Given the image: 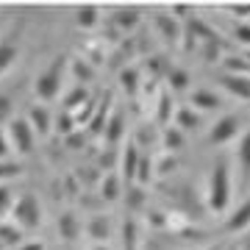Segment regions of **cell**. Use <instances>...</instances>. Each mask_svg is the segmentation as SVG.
<instances>
[{
  "mask_svg": "<svg viewBox=\"0 0 250 250\" xmlns=\"http://www.w3.org/2000/svg\"><path fill=\"white\" fill-rule=\"evenodd\" d=\"M172 125L178 128L181 134H192V131H197V128L203 125V117L197 114L195 108L184 106V108H175V114H172Z\"/></svg>",
  "mask_w": 250,
  "mask_h": 250,
  "instance_id": "obj_22",
  "label": "cell"
},
{
  "mask_svg": "<svg viewBox=\"0 0 250 250\" xmlns=\"http://www.w3.org/2000/svg\"><path fill=\"white\" fill-rule=\"evenodd\" d=\"M223 250H245V245H228V248H223Z\"/></svg>",
  "mask_w": 250,
  "mask_h": 250,
  "instance_id": "obj_46",
  "label": "cell"
},
{
  "mask_svg": "<svg viewBox=\"0 0 250 250\" xmlns=\"http://www.w3.org/2000/svg\"><path fill=\"white\" fill-rule=\"evenodd\" d=\"M153 167H156V172H159L161 178H167V175H172V172L181 167V161L175 159V156H170V153H164V156H161V159L156 161Z\"/></svg>",
  "mask_w": 250,
  "mask_h": 250,
  "instance_id": "obj_34",
  "label": "cell"
},
{
  "mask_svg": "<svg viewBox=\"0 0 250 250\" xmlns=\"http://www.w3.org/2000/svg\"><path fill=\"white\" fill-rule=\"evenodd\" d=\"M225 106V100L220 92L214 89H206V86H200V89H192L189 92V108H195L197 114H211V111H220V108Z\"/></svg>",
  "mask_w": 250,
  "mask_h": 250,
  "instance_id": "obj_8",
  "label": "cell"
},
{
  "mask_svg": "<svg viewBox=\"0 0 250 250\" xmlns=\"http://www.w3.org/2000/svg\"><path fill=\"white\" fill-rule=\"evenodd\" d=\"M25 242V231H20L11 220H0V248H20Z\"/></svg>",
  "mask_w": 250,
  "mask_h": 250,
  "instance_id": "obj_26",
  "label": "cell"
},
{
  "mask_svg": "<svg viewBox=\"0 0 250 250\" xmlns=\"http://www.w3.org/2000/svg\"><path fill=\"white\" fill-rule=\"evenodd\" d=\"M123 189H125V184L120 181L117 170L114 172H103V175H100L98 195H100V200H103V203H117V200L123 197Z\"/></svg>",
  "mask_w": 250,
  "mask_h": 250,
  "instance_id": "obj_16",
  "label": "cell"
},
{
  "mask_svg": "<svg viewBox=\"0 0 250 250\" xmlns=\"http://www.w3.org/2000/svg\"><path fill=\"white\" fill-rule=\"evenodd\" d=\"M11 203H14V192H11L9 184H0V220H6V214L11 211Z\"/></svg>",
  "mask_w": 250,
  "mask_h": 250,
  "instance_id": "obj_36",
  "label": "cell"
},
{
  "mask_svg": "<svg viewBox=\"0 0 250 250\" xmlns=\"http://www.w3.org/2000/svg\"><path fill=\"white\" fill-rule=\"evenodd\" d=\"M142 25V11L134 9V6H123V9L111 11V25L120 36H134Z\"/></svg>",
  "mask_w": 250,
  "mask_h": 250,
  "instance_id": "obj_7",
  "label": "cell"
},
{
  "mask_svg": "<svg viewBox=\"0 0 250 250\" xmlns=\"http://www.w3.org/2000/svg\"><path fill=\"white\" fill-rule=\"evenodd\" d=\"M3 159H11V145L9 136H6V128H0V161Z\"/></svg>",
  "mask_w": 250,
  "mask_h": 250,
  "instance_id": "obj_41",
  "label": "cell"
},
{
  "mask_svg": "<svg viewBox=\"0 0 250 250\" xmlns=\"http://www.w3.org/2000/svg\"><path fill=\"white\" fill-rule=\"evenodd\" d=\"M67 70H72V75L78 78V86H86V83H92V81H95V75H98V70H95L89 62H83V56H75V59H70V67H67Z\"/></svg>",
  "mask_w": 250,
  "mask_h": 250,
  "instance_id": "obj_31",
  "label": "cell"
},
{
  "mask_svg": "<svg viewBox=\"0 0 250 250\" xmlns=\"http://www.w3.org/2000/svg\"><path fill=\"white\" fill-rule=\"evenodd\" d=\"M170 67H172L170 56L161 53V50H156V53H147L145 67H142V75H147V78H153V81H161L167 72H170Z\"/></svg>",
  "mask_w": 250,
  "mask_h": 250,
  "instance_id": "obj_17",
  "label": "cell"
},
{
  "mask_svg": "<svg viewBox=\"0 0 250 250\" xmlns=\"http://www.w3.org/2000/svg\"><path fill=\"white\" fill-rule=\"evenodd\" d=\"M20 34H22V25L17 22L6 36H0V78L9 75L20 59Z\"/></svg>",
  "mask_w": 250,
  "mask_h": 250,
  "instance_id": "obj_6",
  "label": "cell"
},
{
  "mask_svg": "<svg viewBox=\"0 0 250 250\" xmlns=\"http://www.w3.org/2000/svg\"><path fill=\"white\" fill-rule=\"evenodd\" d=\"M125 136V111L123 108H111V114L106 120V128H103V139H106V147H117Z\"/></svg>",
  "mask_w": 250,
  "mask_h": 250,
  "instance_id": "obj_15",
  "label": "cell"
},
{
  "mask_svg": "<svg viewBox=\"0 0 250 250\" xmlns=\"http://www.w3.org/2000/svg\"><path fill=\"white\" fill-rule=\"evenodd\" d=\"M248 225H250V200H242L233 211L225 214L223 233H228V236H242V233L248 231Z\"/></svg>",
  "mask_w": 250,
  "mask_h": 250,
  "instance_id": "obj_12",
  "label": "cell"
},
{
  "mask_svg": "<svg viewBox=\"0 0 250 250\" xmlns=\"http://www.w3.org/2000/svg\"><path fill=\"white\" fill-rule=\"evenodd\" d=\"M203 250H223V245H208V248H203Z\"/></svg>",
  "mask_w": 250,
  "mask_h": 250,
  "instance_id": "obj_47",
  "label": "cell"
},
{
  "mask_svg": "<svg viewBox=\"0 0 250 250\" xmlns=\"http://www.w3.org/2000/svg\"><path fill=\"white\" fill-rule=\"evenodd\" d=\"M0 250H3V248H0Z\"/></svg>",
  "mask_w": 250,
  "mask_h": 250,
  "instance_id": "obj_48",
  "label": "cell"
},
{
  "mask_svg": "<svg viewBox=\"0 0 250 250\" xmlns=\"http://www.w3.org/2000/svg\"><path fill=\"white\" fill-rule=\"evenodd\" d=\"M56 123V131H59V136H67V134H72V128H75V123H72V117L70 114H59V120H53Z\"/></svg>",
  "mask_w": 250,
  "mask_h": 250,
  "instance_id": "obj_39",
  "label": "cell"
},
{
  "mask_svg": "<svg viewBox=\"0 0 250 250\" xmlns=\"http://www.w3.org/2000/svg\"><path fill=\"white\" fill-rule=\"evenodd\" d=\"M139 159H142V153L136 150V145L134 142H125L123 145V153H120V181H123L125 187H128V184H134Z\"/></svg>",
  "mask_w": 250,
  "mask_h": 250,
  "instance_id": "obj_13",
  "label": "cell"
},
{
  "mask_svg": "<svg viewBox=\"0 0 250 250\" xmlns=\"http://www.w3.org/2000/svg\"><path fill=\"white\" fill-rule=\"evenodd\" d=\"M242 128H245V117L239 111H228L211 125V131H208V139L206 142L211 145V147H223V145H231L236 142L242 136Z\"/></svg>",
  "mask_w": 250,
  "mask_h": 250,
  "instance_id": "obj_4",
  "label": "cell"
},
{
  "mask_svg": "<svg viewBox=\"0 0 250 250\" xmlns=\"http://www.w3.org/2000/svg\"><path fill=\"white\" fill-rule=\"evenodd\" d=\"M134 145H136V150L139 153H147L150 147H156V145H159V128H156L153 123H145L142 128H136Z\"/></svg>",
  "mask_w": 250,
  "mask_h": 250,
  "instance_id": "obj_29",
  "label": "cell"
},
{
  "mask_svg": "<svg viewBox=\"0 0 250 250\" xmlns=\"http://www.w3.org/2000/svg\"><path fill=\"white\" fill-rule=\"evenodd\" d=\"M20 175H25V164H22L20 159H3L0 161V184L17 181Z\"/></svg>",
  "mask_w": 250,
  "mask_h": 250,
  "instance_id": "obj_32",
  "label": "cell"
},
{
  "mask_svg": "<svg viewBox=\"0 0 250 250\" xmlns=\"http://www.w3.org/2000/svg\"><path fill=\"white\" fill-rule=\"evenodd\" d=\"M83 231L92 239V245H108V239L114 236V223L108 214H92L89 223L83 225Z\"/></svg>",
  "mask_w": 250,
  "mask_h": 250,
  "instance_id": "obj_10",
  "label": "cell"
},
{
  "mask_svg": "<svg viewBox=\"0 0 250 250\" xmlns=\"http://www.w3.org/2000/svg\"><path fill=\"white\" fill-rule=\"evenodd\" d=\"M98 175H100V170L95 167V161H92V164H86V167H81L75 172V181H83V187H95V178Z\"/></svg>",
  "mask_w": 250,
  "mask_h": 250,
  "instance_id": "obj_37",
  "label": "cell"
},
{
  "mask_svg": "<svg viewBox=\"0 0 250 250\" xmlns=\"http://www.w3.org/2000/svg\"><path fill=\"white\" fill-rule=\"evenodd\" d=\"M120 242H123V250H139V220H136V217L125 214L123 231H120Z\"/></svg>",
  "mask_w": 250,
  "mask_h": 250,
  "instance_id": "obj_25",
  "label": "cell"
},
{
  "mask_svg": "<svg viewBox=\"0 0 250 250\" xmlns=\"http://www.w3.org/2000/svg\"><path fill=\"white\" fill-rule=\"evenodd\" d=\"M120 200H125V208H128L131 217H136L139 211L147 208V192H145V187H139V184H128V187L123 189V197H120Z\"/></svg>",
  "mask_w": 250,
  "mask_h": 250,
  "instance_id": "obj_20",
  "label": "cell"
},
{
  "mask_svg": "<svg viewBox=\"0 0 250 250\" xmlns=\"http://www.w3.org/2000/svg\"><path fill=\"white\" fill-rule=\"evenodd\" d=\"M142 70H136V67H125L123 72H120V83H123L125 95L131 100H136V95H139V89H142Z\"/></svg>",
  "mask_w": 250,
  "mask_h": 250,
  "instance_id": "obj_27",
  "label": "cell"
},
{
  "mask_svg": "<svg viewBox=\"0 0 250 250\" xmlns=\"http://www.w3.org/2000/svg\"><path fill=\"white\" fill-rule=\"evenodd\" d=\"M117 159H120V150L117 147H106V150L100 153V159H98V167L100 172H114V164H117Z\"/></svg>",
  "mask_w": 250,
  "mask_h": 250,
  "instance_id": "obj_35",
  "label": "cell"
},
{
  "mask_svg": "<svg viewBox=\"0 0 250 250\" xmlns=\"http://www.w3.org/2000/svg\"><path fill=\"white\" fill-rule=\"evenodd\" d=\"M159 147L170 156H178L184 147H187V134H181L175 125H167L159 131Z\"/></svg>",
  "mask_w": 250,
  "mask_h": 250,
  "instance_id": "obj_18",
  "label": "cell"
},
{
  "mask_svg": "<svg viewBox=\"0 0 250 250\" xmlns=\"http://www.w3.org/2000/svg\"><path fill=\"white\" fill-rule=\"evenodd\" d=\"M9 214H11V223L25 233L36 231L42 225V206H39V197L34 192H22L20 197H14Z\"/></svg>",
  "mask_w": 250,
  "mask_h": 250,
  "instance_id": "obj_3",
  "label": "cell"
},
{
  "mask_svg": "<svg viewBox=\"0 0 250 250\" xmlns=\"http://www.w3.org/2000/svg\"><path fill=\"white\" fill-rule=\"evenodd\" d=\"M175 98H172L170 92L164 89L159 95V98H156V117H153V125H156V128H167V125H172V114H175Z\"/></svg>",
  "mask_w": 250,
  "mask_h": 250,
  "instance_id": "obj_19",
  "label": "cell"
},
{
  "mask_svg": "<svg viewBox=\"0 0 250 250\" xmlns=\"http://www.w3.org/2000/svg\"><path fill=\"white\" fill-rule=\"evenodd\" d=\"M89 250H114V248H108V245H92Z\"/></svg>",
  "mask_w": 250,
  "mask_h": 250,
  "instance_id": "obj_45",
  "label": "cell"
},
{
  "mask_svg": "<svg viewBox=\"0 0 250 250\" xmlns=\"http://www.w3.org/2000/svg\"><path fill=\"white\" fill-rule=\"evenodd\" d=\"M14 114V95H0V125L9 123Z\"/></svg>",
  "mask_w": 250,
  "mask_h": 250,
  "instance_id": "obj_38",
  "label": "cell"
},
{
  "mask_svg": "<svg viewBox=\"0 0 250 250\" xmlns=\"http://www.w3.org/2000/svg\"><path fill=\"white\" fill-rule=\"evenodd\" d=\"M220 67H223V70L228 72V75H248V70H250L248 56L242 53V50H231L228 56H223Z\"/></svg>",
  "mask_w": 250,
  "mask_h": 250,
  "instance_id": "obj_28",
  "label": "cell"
},
{
  "mask_svg": "<svg viewBox=\"0 0 250 250\" xmlns=\"http://www.w3.org/2000/svg\"><path fill=\"white\" fill-rule=\"evenodd\" d=\"M81 231H83V225H81L78 214L75 211H62V217H59V236H62V242H67V245H72V242L81 236Z\"/></svg>",
  "mask_w": 250,
  "mask_h": 250,
  "instance_id": "obj_21",
  "label": "cell"
},
{
  "mask_svg": "<svg viewBox=\"0 0 250 250\" xmlns=\"http://www.w3.org/2000/svg\"><path fill=\"white\" fill-rule=\"evenodd\" d=\"M164 81H167V92H170V95H175V92H189V86H192L189 70L187 67H178V64H172L170 72L164 75Z\"/></svg>",
  "mask_w": 250,
  "mask_h": 250,
  "instance_id": "obj_23",
  "label": "cell"
},
{
  "mask_svg": "<svg viewBox=\"0 0 250 250\" xmlns=\"http://www.w3.org/2000/svg\"><path fill=\"white\" fill-rule=\"evenodd\" d=\"M153 28H156L159 39L164 42V47H178L181 45V22H175L167 11H156V14H153Z\"/></svg>",
  "mask_w": 250,
  "mask_h": 250,
  "instance_id": "obj_9",
  "label": "cell"
},
{
  "mask_svg": "<svg viewBox=\"0 0 250 250\" xmlns=\"http://www.w3.org/2000/svg\"><path fill=\"white\" fill-rule=\"evenodd\" d=\"M75 25L81 28V31H98L100 25V9H95V6H83V9H75Z\"/></svg>",
  "mask_w": 250,
  "mask_h": 250,
  "instance_id": "obj_30",
  "label": "cell"
},
{
  "mask_svg": "<svg viewBox=\"0 0 250 250\" xmlns=\"http://www.w3.org/2000/svg\"><path fill=\"white\" fill-rule=\"evenodd\" d=\"M233 203V167L231 159H220L211 164L208 172V187H206V208L214 217H225Z\"/></svg>",
  "mask_w": 250,
  "mask_h": 250,
  "instance_id": "obj_1",
  "label": "cell"
},
{
  "mask_svg": "<svg viewBox=\"0 0 250 250\" xmlns=\"http://www.w3.org/2000/svg\"><path fill=\"white\" fill-rule=\"evenodd\" d=\"M111 108H114L111 95H103V98L98 100V106H95V117L89 120V134H103V128H106V120H108V114H111Z\"/></svg>",
  "mask_w": 250,
  "mask_h": 250,
  "instance_id": "obj_24",
  "label": "cell"
},
{
  "mask_svg": "<svg viewBox=\"0 0 250 250\" xmlns=\"http://www.w3.org/2000/svg\"><path fill=\"white\" fill-rule=\"evenodd\" d=\"M233 36H236V42H239V45H248V39H250L248 22H236V28H233Z\"/></svg>",
  "mask_w": 250,
  "mask_h": 250,
  "instance_id": "obj_42",
  "label": "cell"
},
{
  "mask_svg": "<svg viewBox=\"0 0 250 250\" xmlns=\"http://www.w3.org/2000/svg\"><path fill=\"white\" fill-rule=\"evenodd\" d=\"M6 136H9V145L20 156H31L36 147V136L31 131V125H28L25 117H11L9 120V128H6Z\"/></svg>",
  "mask_w": 250,
  "mask_h": 250,
  "instance_id": "obj_5",
  "label": "cell"
},
{
  "mask_svg": "<svg viewBox=\"0 0 250 250\" xmlns=\"http://www.w3.org/2000/svg\"><path fill=\"white\" fill-rule=\"evenodd\" d=\"M86 100H89V92H86V86H75V89H72L67 98H64V114H70V111L81 108Z\"/></svg>",
  "mask_w": 250,
  "mask_h": 250,
  "instance_id": "obj_33",
  "label": "cell"
},
{
  "mask_svg": "<svg viewBox=\"0 0 250 250\" xmlns=\"http://www.w3.org/2000/svg\"><path fill=\"white\" fill-rule=\"evenodd\" d=\"M67 67H70V56L67 53H59L53 59V62L47 64L45 70L36 75L34 81V95L39 103H50V100H56L59 95H62L64 89V78H67Z\"/></svg>",
  "mask_w": 250,
  "mask_h": 250,
  "instance_id": "obj_2",
  "label": "cell"
},
{
  "mask_svg": "<svg viewBox=\"0 0 250 250\" xmlns=\"http://www.w3.org/2000/svg\"><path fill=\"white\" fill-rule=\"evenodd\" d=\"M64 139H67V145H70V147H81V145H83V134H81V131H75V134H67Z\"/></svg>",
  "mask_w": 250,
  "mask_h": 250,
  "instance_id": "obj_44",
  "label": "cell"
},
{
  "mask_svg": "<svg viewBox=\"0 0 250 250\" xmlns=\"http://www.w3.org/2000/svg\"><path fill=\"white\" fill-rule=\"evenodd\" d=\"M17 250H47V248H45V245H42L39 239H25Z\"/></svg>",
  "mask_w": 250,
  "mask_h": 250,
  "instance_id": "obj_43",
  "label": "cell"
},
{
  "mask_svg": "<svg viewBox=\"0 0 250 250\" xmlns=\"http://www.w3.org/2000/svg\"><path fill=\"white\" fill-rule=\"evenodd\" d=\"M217 83H220V89H225L228 95H233L242 103L250 100V78L248 75H228V72H223V75H217Z\"/></svg>",
  "mask_w": 250,
  "mask_h": 250,
  "instance_id": "obj_14",
  "label": "cell"
},
{
  "mask_svg": "<svg viewBox=\"0 0 250 250\" xmlns=\"http://www.w3.org/2000/svg\"><path fill=\"white\" fill-rule=\"evenodd\" d=\"M25 120H28V125H31V131H34V136H47L53 131V114H50V108H47L45 103L28 106Z\"/></svg>",
  "mask_w": 250,
  "mask_h": 250,
  "instance_id": "obj_11",
  "label": "cell"
},
{
  "mask_svg": "<svg viewBox=\"0 0 250 250\" xmlns=\"http://www.w3.org/2000/svg\"><path fill=\"white\" fill-rule=\"evenodd\" d=\"M62 184L67 187V200H72V197H78V195H81V187H78V181H75V175H67Z\"/></svg>",
  "mask_w": 250,
  "mask_h": 250,
  "instance_id": "obj_40",
  "label": "cell"
}]
</instances>
